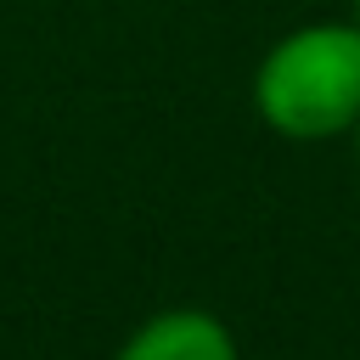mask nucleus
Returning <instances> with one entry per match:
<instances>
[{"instance_id":"nucleus-1","label":"nucleus","mask_w":360,"mask_h":360,"mask_svg":"<svg viewBox=\"0 0 360 360\" xmlns=\"http://www.w3.org/2000/svg\"><path fill=\"white\" fill-rule=\"evenodd\" d=\"M253 107L287 141H332L360 124V22H304L253 68Z\"/></svg>"},{"instance_id":"nucleus-2","label":"nucleus","mask_w":360,"mask_h":360,"mask_svg":"<svg viewBox=\"0 0 360 360\" xmlns=\"http://www.w3.org/2000/svg\"><path fill=\"white\" fill-rule=\"evenodd\" d=\"M112 360H242V354H236V338L219 315L186 304V309L146 315Z\"/></svg>"},{"instance_id":"nucleus-3","label":"nucleus","mask_w":360,"mask_h":360,"mask_svg":"<svg viewBox=\"0 0 360 360\" xmlns=\"http://www.w3.org/2000/svg\"><path fill=\"white\" fill-rule=\"evenodd\" d=\"M349 135H354V169H360V124H354V129H349Z\"/></svg>"},{"instance_id":"nucleus-4","label":"nucleus","mask_w":360,"mask_h":360,"mask_svg":"<svg viewBox=\"0 0 360 360\" xmlns=\"http://www.w3.org/2000/svg\"><path fill=\"white\" fill-rule=\"evenodd\" d=\"M354 22H360V0H354Z\"/></svg>"}]
</instances>
